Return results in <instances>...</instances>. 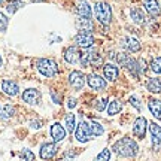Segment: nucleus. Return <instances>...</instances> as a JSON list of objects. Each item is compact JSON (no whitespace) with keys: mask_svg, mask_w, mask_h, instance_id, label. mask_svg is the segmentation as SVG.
<instances>
[{"mask_svg":"<svg viewBox=\"0 0 161 161\" xmlns=\"http://www.w3.org/2000/svg\"><path fill=\"white\" fill-rule=\"evenodd\" d=\"M36 69L39 70L40 75L46 76V78H54L58 73L57 63L51 58H39L36 61Z\"/></svg>","mask_w":161,"mask_h":161,"instance_id":"obj_2","label":"nucleus"},{"mask_svg":"<svg viewBox=\"0 0 161 161\" xmlns=\"http://www.w3.org/2000/svg\"><path fill=\"white\" fill-rule=\"evenodd\" d=\"M75 45L78 48H84V49H88L94 45V37H92L91 33H78L75 36Z\"/></svg>","mask_w":161,"mask_h":161,"instance_id":"obj_10","label":"nucleus"},{"mask_svg":"<svg viewBox=\"0 0 161 161\" xmlns=\"http://www.w3.org/2000/svg\"><path fill=\"white\" fill-rule=\"evenodd\" d=\"M23 100L25 103L31 104V106L39 104L40 103V92L37 91L36 88H27V90L23 92Z\"/></svg>","mask_w":161,"mask_h":161,"instance_id":"obj_15","label":"nucleus"},{"mask_svg":"<svg viewBox=\"0 0 161 161\" xmlns=\"http://www.w3.org/2000/svg\"><path fill=\"white\" fill-rule=\"evenodd\" d=\"M3 2H5V0H0V3H3Z\"/></svg>","mask_w":161,"mask_h":161,"instance_id":"obj_42","label":"nucleus"},{"mask_svg":"<svg viewBox=\"0 0 161 161\" xmlns=\"http://www.w3.org/2000/svg\"><path fill=\"white\" fill-rule=\"evenodd\" d=\"M94 15L104 25L110 24V21H112V9L106 2H97L94 5Z\"/></svg>","mask_w":161,"mask_h":161,"instance_id":"obj_3","label":"nucleus"},{"mask_svg":"<svg viewBox=\"0 0 161 161\" xmlns=\"http://www.w3.org/2000/svg\"><path fill=\"white\" fill-rule=\"evenodd\" d=\"M76 25L79 27V30L82 31V33H91L92 29H94L91 18H82V17H80L79 19H78Z\"/></svg>","mask_w":161,"mask_h":161,"instance_id":"obj_20","label":"nucleus"},{"mask_svg":"<svg viewBox=\"0 0 161 161\" xmlns=\"http://www.w3.org/2000/svg\"><path fill=\"white\" fill-rule=\"evenodd\" d=\"M12 115H15V108L12 104H6L3 110H0V119H8Z\"/></svg>","mask_w":161,"mask_h":161,"instance_id":"obj_28","label":"nucleus"},{"mask_svg":"<svg viewBox=\"0 0 161 161\" xmlns=\"http://www.w3.org/2000/svg\"><path fill=\"white\" fill-rule=\"evenodd\" d=\"M67 106H69L70 109H73V108H75L76 106V98H69V102H67Z\"/></svg>","mask_w":161,"mask_h":161,"instance_id":"obj_38","label":"nucleus"},{"mask_svg":"<svg viewBox=\"0 0 161 161\" xmlns=\"http://www.w3.org/2000/svg\"><path fill=\"white\" fill-rule=\"evenodd\" d=\"M21 6H23V2H21V0H14V2H9V3L6 5V9H8V12L14 14V12H17Z\"/></svg>","mask_w":161,"mask_h":161,"instance_id":"obj_30","label":"nucleus"},{"mask_svg":"<svg viewBox=\"0 0 161 161\" xmlns=\"http://www.w3.org/2000/svg\"><path fill=\"white\" fill-rule=\"evenodd\" d=\"M103 61L102 55L98 54L96 49H86V51L82 52V57H80V64L82 66H100Z\"/></svg>","mask_w":161,"mask_h":161,"instance_id":"obj_4","label":"nucleus"},{"mask_svg":"<svg viewBox=\"0 0 161 161\" xmlns=\"http://www.w3.org/2000/svg\"><path fill=\"white\" fill-rule=\"evenodd\" d=\"M80 57H82V52L79 51L78 46H69L66 51H64V60L69 64H79L80 63Z\"/></svg>","mask_w":161,"mask_h":161,"instance_id":"obj_11","label":"nucleus"},{"mask_svg":"<svg viewBox=\"0 0 161 161\" xmlns=\"http://www.w3.org/2000/svg\"><path fill=\"white\" fill-rule=\"evenodd\" d=\"M88 127H90V133H91V136H102L104 133V128L98 122L96 121H91V122H88Z\"/></svg>","mask_w":161,"mask_h":161,"instance_id":"obj_27","label":"nucleus"},{"mask_svg":"<svg viewBox=\"0 0 161 161\" xmlns=\"http://www.w3.org/2000/svg\"><path fill=\"white\" fill-rule=\"evenodd\" d=\"M66 128H64L61 124H58V122H55V124H52L51 128H49V134H51L52 140H54V143H57V142H61V140H64V137H66Z\"/></svg>","mask_w":161,"mask_h":161,"instance_id":"obj_16","label":"nucleus"},{"mask_svg":"<svg viewBox=\"0 0 161 161\" xmlns=\"http://www.w3.org/2000/svg\"><path fill=\"white\" fill-rule=\"evenodd\" d=\"M19 158L24 161H35V154L31 152L30 149H21V152H19Z\"/></svg>","mask_w":161,"mask_h":161,"instance_id":"obj_32","label":"nucleus"},{"mask_svg":"<svg viewBox=\"0 0 161 161\" xmlns=\"http://www.w3.org/2000/svg\"><path fill=\"white\" fill-rule=\"evenodd\" d=\"M2 64H3V60H2V55H0V67H2Z\"/></svg>","mask_w":161,"mask_h":161,"instance_id":"obj_40","label":"nucleus"},{"mask_svg":"<svg viewBox=\"0 0 161 161\" xmlns=\"http://www.w3.org/2000/svg\"><path fill=\"white\" fill-rule=\"evenodd\" d=\"M85 82H86V76L84 75L82 72H79V70H73V72H70L69 84L75 88L76 91H80V90L84 88V85H85Z\"/></svg>","mask_w":161,"mask_h":161,"instance_id":"obj_6","label":"nucleus"},{"mask_svg":"<svg viewBox=\"0 0 161 161\" xmlns=\"http://www.w3.org/2000/svg\"><path fill=\"white\" fill-rule=\"evenodd\" d=\"M146 88H148V91L152 92V94H160L161 92V79H158V78L149 79L148 84H146Z\"/></svg>","mask_w":161,"mask_h":161,"instance_id":"obj_24","label":"nucleus"},{"mask_svg":"<svg viewBox=\"0 0 161 161\" xmlns=\"http://www.w3.org/2000/svg\"><path fill=\"white\" fill-rule=\"evenodd\" d=\"M94 109L98 110V112H103L104 109H106V106H108V98L103 97V98H98V100H96L94 102Z\"/></svg>","mask_w":161,"mask_h":161,"instance_id":"obj_31","label":"nucleus"},{"mask_svg":"<svg viewBox=\"0 0 161 161\" xmlns=\"http://www.w3.org/2000/svg\"><path fill=\"white\" fill-rule=\"evenodd\" d=\"M122 110V103L119 100H112L109 104H108V115H116Z\"/></svg>","mask_w":161,"mask_h":161,"instance_id":"obj_26","label":"nucleus"},{"mask_svg":"<svg viewBox=\"0 0 161 161\" xmlns=\"http://www.w3.org/2000/svg\"><path fill=\"white\" fill-rule=\"evenodd\" d=\"M112 151H115V154H118L121 157L131 158L139 152V145L136 143V140H133L130 137H122L114 143Z\"/></svg>","mask_w":161,"mask_h":161,"instance_id":"obj_1","label":"nucleus"},{"mask_svg":"<svg viewBox=\"0 0 161 161\" xmlns=\"http://www.w3.org/2000/svg\"><path fill=\"white\" fill-rule=\"evenodd\" d=\"M31 125H35L33 128H40V122H33Z\"/></svg>","mask_w":161,"mask_h":161,"instance_id":"obj_39","label":"nucleus"},{"mask_svg":"<svg viewBox=\"0 0 161 161\" xmlns=\"http://www.w3.org/2000/svg\"><path fill=\"white\" fill-rule=\"evenodd\" d=\"M51 97H52V100H54V102H55V103H57V104H60V103H61V100H60V96H57V94H55V92H54V91L51 92Z\"/></svg>","mask_w":161,"mask_h":161,"instance_id":"obj_37","label":"nucleus"},{"mask_svg":"<svg viewBox=\"0 0 161 161\" xmlns=\"http://www.w3.org/2000/svg\"><path fill=\"white\" fill-rule=\"evenodd\" d=\"M75 139L78 140V142H80V143H86L92 137L91 133H90V127H88V122H85V121H80L79 125H76L75 128Z\"/></svg>","mask_w":161,"mask_h":161,"instance_id":"obj_5","label":"nucleus"},{"mask_svg":"<svg viewBox=\"0 0 161 161\" xmlns=\"http://www.w3.org/2000/svg\"><path fill=\"white\" fill-rule=\"evenodd\" d=\"M128 55H127V54H124V52H119V54H118V55H116V60H118V64H119V66H124V67H125V64H127V61H128Z\"/></svg>","mask_w":161,"mask_h":161,"instance_id":"obj_36","label":"nucleus"},{"mask_svg":"<svg viewBox=\"0 0 161 161\" xmlns=\"http://www.w3.org/2000/svg\"><path fill=\"white\" fill-rule=\"evenodd\" d=\"M0 108H2V106H0Z\"/></svg>","mask_w":161,"mask_h":161,"instance_id":"obj_43","label":"nucleus"},{"mask_svg":"<svg viewBox=\"0 0 161 161\" xmlns=\"http://www.w3.org/2000/svg\"><path fill=\"white\" fill-rule=\"evenodd\" d=\"M124 46H125L127 49L130 52H137L140 49V43H139V40L136 37H131V36H128L124 39Z\"/></svg>","mask_w":161,"mask_h":161,"instance_id":"obj_23","label":"nucleus"},{"mask_svg":"<svg viewBox=\"0 0 161 161\" xmlns=\"http://www.w3.org/2000/svg\"><path fill=\"white\" fill-rule=\"evenodd\" d=\"M148 108H149L151 114L155 116L157 119L161 121V100H157V98H151L149 103H148Z\"/></svg>","mask_w":161,"mask_h":161,"instance_id":"obj_21","label":"nucleus"},{"mask_svg":"<svg viewBox=\"0 0 161 161\" xmlns=\"http://www.w3.org/2000/svg\"><path fill=\"white\" fill-rule=\"evenodd\" d=\"M76 12L79 14V17L82 18H91V6L85 0H79L76 5Z\"/></svg>","mask_w":161,"mask_h":161,"instance_id":"obj_19","label":"nucleus"},{"mask_svg":"<svg viewBox=\"0 0 161 161\" xmlns=\"http://www.w3.org/2000/svg\"><path fill=\"white\" fill-rule=\"evenodd\" d=\"M86 84L94 91H102L106 88V79H103L102 76L96 75V73H90L86 76Z\"/></svg>","mask_w":161,"mask_h":161,"instance_id":"obj_9","label":"nucleus"},{"mask_svg":"<svg viewBox=\"0 0 161 161\" xmlns=\"http://www.w3.org/2000/svg\"><path fill=\"white\" fill-rule=\"evenodd\" d=\"M0 88H2V91L5 92L6 96H9V97H15V96L19 94V85L12 79H3L2 84H0Z\"/></svg>","mask_w":161,"mask_h":161,"instance_id":"obj_8","label":"nucleus"},{"mask_svg":"<svg viewBox=\"0 0 161 161\" xmlns=\"http://www.w3.org/2000/svg\"><path fill=\"white\" fill-rule=\"evenodd\" d=\"M57 145L55 143H43L40 146V151H39V157L42 160H52L54 157L57 155Z\"/></svg>","mask_w":161,"mask_h":161,"instance_id":"obj_13","label":"nucleus"},{"mask_svg":"<svg viewBox=\"0 0 161 161\" xmlns=\"http://www.w3.org/2000/svg\"><path fill=\"white\" fill-rule=\"evenodd\" d=\"M103 75H104V79L108 80H116L118 79V76H119V70H118V67H116L115 64L112 63H108L103 66Z\"/></svg>","mask_w":161,"mask_h":161,"instance_id":"obj_17","label":"nucleus"},{"mask_svg":"<svg viewBox=\"0 0 161 161\" xmlns=\"http://www.w3.org/2000/svg\"><path fill=\"white\" fill-rule=\"evenodd\" d=\"M148 127H149L151 136H152V146L155 151H158L161 148V127L155 122H151Z\"/></svg>","mask_w":161,"mask_h":161,"instance_id":"obj_14","label":"nucleus"},{"mask_svg":"<svg viewBox=\"0 0 161 161\" xmlns=\"http://www.w3.org/2000/svg\"><path fill=\"white\" fill-rule=\"evenodd\" d=\"M127 70L131 73L134 78H139L142 75V72L145 70V61L143 60H134V58H128V61L125 64Z\"/></svg>","mask_w":161,"mask_h":161,"instance_id":"obj_7","label":"nucleus"},{"mask_svg":"<svg viewBox=\"0 0 161 161\" xmlns=\"http://www.w3.org/2000/svg\"><path fill=\"white\" fill-rule=\"evenodd\" d=\"M128 102L131 103L133 108H136V109L140 110V108H142V104H140V97H137L136 94H133V96H130V97H128Z\"/></svg>","mask_w":161,"mask_h":161,"instance_id":"obj_35","label":"nucleus"},{"mask_svg":"<svg viewBox=\"0 0 161 161\" xmlns=\"http://www.w3.org/2000/svg\"><path fill=\"white\" fill-rule=\"evenodd\" d=\"M64 124H66V131L73 133L76 128V116L73 114H67L64 118Z\"/></svg>","mask_w":161,"mask_h":161,"instance_id":"obj_25","label":"nucleus"},{"mask_svg":"<svg viewBox=\"0 0 161 161\" xmlns=\"http://www.w3.org/2000/svg\"><path fill=\"white\" fill-rule=\"evenodd\" d=\"M130 17H131V19L136 24H145V19H146L143 11H142L140 8H136V6L130 9Z\"/></svg>","mask_w":161,"mask_h":161,"instance_id":"obj_22","label":"nucleus"},{"mask_svg":"<svg viewBox=\"0 0 161 161\" xmlns=\"http://www.w3.org/2000/svg\"><path fill=\"white\" fill-rule=\"evenodd\" d=\"M110 160V151L109 149H103L97 157H96V161H109Z\"/></svg>","mask_w":161,"mask_h":161,"instance_id":"obj_34","label":"nucleus"},{"mask_svg":"<svg viewBox=\"0 0 161 161\" xmlns=\"http://www.w3.org/2000/svg\"><path fill=\"white\" fill-rule=\"evenodd\" d=\"M151 70L157 73V75H161V57H155L152 61H151Z\"/></svg>","mask_w":161,"mask_h":161,"instance_id":"obj_29","label":"nucleus"},{"mask_svg":"<svg viewBox=\"0 0 161 161\" xmlns=\"http://www.w3.org/2000/svg\"><path fill=\"white\" fill-rule=\"evenodd\" d=\"M143 6L151 17H158L161 14V8H160V5H158L157 0H145Z\"/></svg>","mask_w":161,"mask_h":161,"instance_id":"obj_18","label":"nucleus"},{"mask_svg":"<svg viewBox=\"0 0 161 161\" xmlns=\"http://www.w3.org/2000/svg\"><path fill=\"white\" fill-rule=\"evenodd\" d=\"M33 2H43V0H33Z\"/></svg>","mask_w":161,"mask_h":161,"instance_id":"obj_41","label":"nucleus"},{"mask_svg":"<svg viewBox=\"0 0 161 161\" xmlns=\"http://www.w3.org/2000/svg\"><path fill=\"white\" fill-rule=\"evenodd\" d=\"M146 128H148V122L143 116H139L136 118L134 124H133V134L140 140V139H145V134H146Z\"/></svg>","mask_w":161,"mask_h":161,"instance_id":"obj_12","label":"nucleus"},{"mask_svg":"<svg viewBox=\"0 0 161 161\" xmlns=\"http://www.w3.org/2000/svg\"><path fill=\"white\" fill-rule=\"evenodd\" d=\"M8 24H9V19H8V17H6L3 12H0V33L6 31V29H8Z\"/></svg>","mask_w":161,"mask_h":161,"instance_id":"obj_33","label":"nucleus"}]
</instances>
